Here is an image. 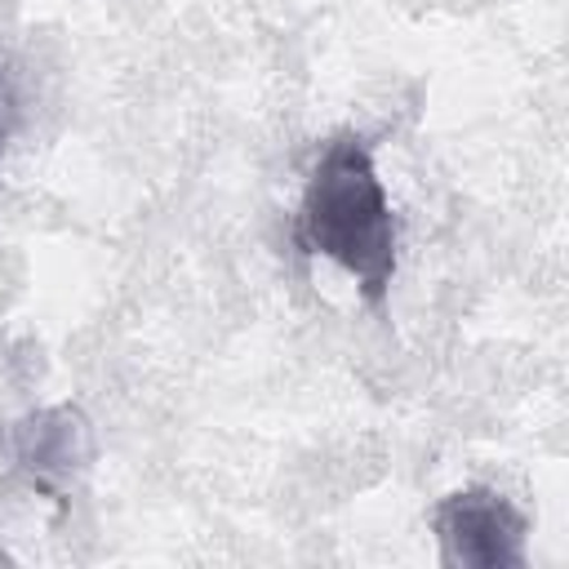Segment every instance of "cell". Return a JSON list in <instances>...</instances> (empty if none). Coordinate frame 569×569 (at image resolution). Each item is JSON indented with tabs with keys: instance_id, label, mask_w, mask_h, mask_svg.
Wrapping results in <instances>:
<instances>
[{
	"instance_id": "cell-2",
	"label": "cell",
	"mask_w": 569,
	"mask_h": 569,
	"mask_svg": "<svg viewBox=\"0 0 569 569\" xmlns=\"http://www.w3.org/2000/svg\"><path fill=\"white\" fill-rule=\"evenodd\" d=\"M445 565L458 569H520L525 565V516L493 489H458L436 516Z\"/></svg>"
},
{
	"instance_id": "cell-3",
	"label": "cell",
	"mask_w": 569,
	"mask_h": 569,
	"mask_svg": "<svg viewBox=\"0 0 569 569\" xmlns=\"http://www.w3.org/2000/svg\"><path fill=\"white\" fill-rule=\"evenodd\" d=\"M13 453L40 485H53V480H67L71 471H80L89 462L93 436H89V422L80 409L58 405V409H44V413L18 422Z\"/></svg>"
},
{
	"instance_id": "cell-1",
	"label": "cell",
	"mask_w": 569,
	"mask_h": 569,
	"mask_svg": "<svg viewBox=\"0 0 569 569\" xmlns=\"http://www.w3.org/2000/svg\"><path fill=\"white\" fill-rule=\"evenodd\" d=\"M298 244L338 262L369 302H382L396 276V218L360 138H338L307 178L298 204Z\"/></svg>"
},
{
	"instance_id": "cell-4",
	"label": "cell",
	"mask_w": 569,
	"mask_h": 569,
	"mask_svg": "<svg viewBox=\"0 0 569 569\" xmlns=\"http://www.w3.org/2000/svg\"><path fill=\"white\" fill-rule=\"evenodd\" d=\"M4 142H9V98L0 89V151H4Z\"/></svg>"
}]
</instances>
